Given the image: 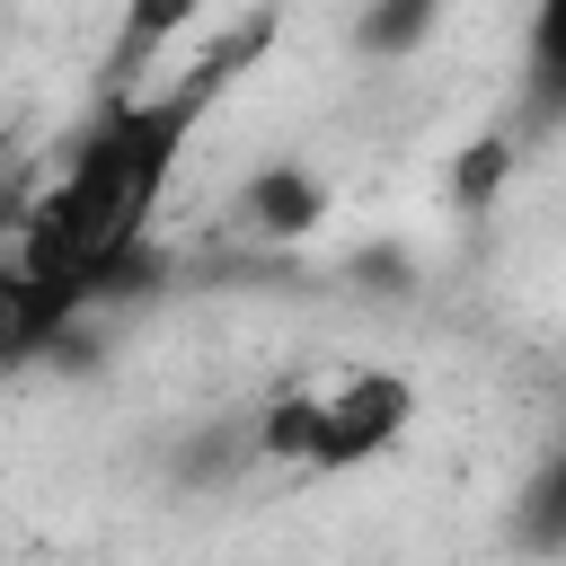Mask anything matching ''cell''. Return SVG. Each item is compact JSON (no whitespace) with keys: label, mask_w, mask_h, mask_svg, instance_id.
Listing matches in <instances>:
<instances>
[{"label":"cell","mask_w":566,"mask_h":566,"mask_svg":"<svg viewBox=\"0 0 566 566\" xmlns=\"http://www.w3.org/2000/svg\"><path fill=\"white\" fill-rule=\"evenodd\" d=\"M248 62H256V27H239L230 44H212L177 80L106 88L97 115L71 133L62 168L44 177V195L27 203L18 239H9L18 283H27V336H35V354L62 345L97 301L150 283V221L177 195L195 124L230 97V80Z\"/></svg>","instance_id":"1"},{"label":"cell","mask_w":566,"mask_h":566,"mask_svg":"<svg viewBox=\"0 0 566 566\" xmlns=\"http://www.w3.org/2000/svg\"><path fill=\"white\" fill-rule=\"evenodd\" d=\"M407 424H416V380L398 363H318L265 398L248 442H256V460H283L301 478H345V469H371L380 451H398Z\"/></svg>","instance_id":"2"},{"label":"cell","mask_w":566,"mask_h":566,"mask_svg":"<svg viewBox=\"0 0 566 566\" xmlns=\"http://www.w3.org/2000/svg\"><path fill=\"white\" fill-rule=\"evenodd\" d=\"M203 18V0H124L115 9V35H106V88H133L159 71V53Z\"/></svg>","instance_id":"3"},{"label":"cell","mask_w":566,"mask_h":566,"mask_svg":"<svg viewBox=\"0 0 566 566\" xmlns=\"http://www.w3.org/2000/svg\"><path fill=\"white\" fill-rule=\"evenodd\" d=\"M239 212H248V230H265V239H301V230H318L327 186H318L301 159H274V168H256V177L239 186Z\"/></svg>","instance_id":"4"},{"label":"cell","mask_w":566,"mask_h":566,"mask_svg":"<svg viewBox=\"0 0 566 566\" xmlns=\"http://www.w3.org/2000/svg\"><path fill=\"white\" fill-rule=\"evenodd\" d=\"M522 115L566 124V0H531L522 18Z\"/></svg>","instance_id":"5"},{"label":"cell","mask_w":566,"mask_h":566,"mask_svg":"<svg viewBox=\"0 0 566 566\" xmlns=\"http://www.w3.org/2000/svg\"><path fill=\"white\" fill-rule=\"evenodd\" d=\"M442 27V0H363L354 9V53L363 62H407Z\"/></svg>","instance_id":"6"},{"label":"cell","mask_w":566,"mask_h":566,"mask_svg":"<svg viewBox=\"0 0 566 566\" xmlns=\"http://www.w3.org/2000/svg\"><path fill=\"white\" fill-rule=\"evenodd\" d=\"M513 539L522 548H566V451L513 495Z\"/></svg>","instance_id":"7"},{"label":"cell","mask_w":566,"mask_h":566,"mask_svg":"<svg viewBox=\"0 0 566 566\" xmlns=\"http://www.w3.org/2000/svg\"><path fill=\"white\" fill-rule=\"evenodd\" d=\"M35 363V336H27V283H18V256L0 239V371Z\"/></svg>","instance_id":"8"},{"label":"cell","mask_w":566,"mask_h":566,"mask_svg":"<svg viewBox=\"0 0 566 566\" xmlns=\"http://www.w3.org/2000/svg\"><path fill=\"white\" fill-rule=\"evenodd\" d=\"M504 168H513V142H478L460 159V203H486V186H504Z\"/></svg>","instance_id":"9"}]
</instances>
